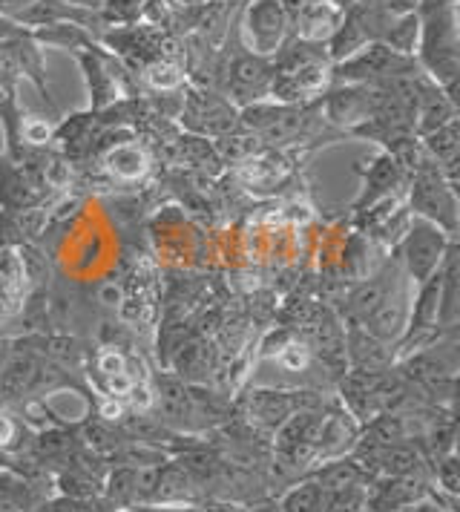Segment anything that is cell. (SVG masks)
Instances as JSON below:
<instances>
[{
  "instance_id": "21",
  "label": "cell",
  "mask_w": 460,
  "mask_h": 512,
  "mask_svg": "<svg viewBox=\"0 0 460 512\" xmlns=\"http://www.w3.org/2000/svg\"><path fill=\"white\" fill-rule=\"evenodd\" d=\"M150 0H101L98 15L107 29H121V26H136L147 18Z\"/></svg>"
},
{
  "instance_id": "3",
  "label": "cell",
  "mask_w": 460,
  "mask_h": 512,
  "mask_svg": "<svg viewBox=\"0 0 460 512\" xmlns=\"http://www.w3.org/2000/svg\"><path fill=\"white\" fill-rule=\"evenodd\" d=\"M458 236H449L443 228H437L435 222H426L420 216H412L403 236L397 239V245L391 248L397 265L403 268L406 280L412 285H420L423 280H429L440 268L443 256L449 251V245Z\"/></svg>"
},
{
  "instance_id": "26",
  "label": "cell",
  "mask_w": 460,
  "mask_h": 512,
  "mask_svg": "<svg viewBox=\"0 0 460 512\" xmlns=\"http://www.w3.org/2000/svg\"><path fill=\"white\" fill-rule=\"evenodd\" d=\"M118 512H202L193 504H133Z\"/></svg>"
},
{
  "instance_id": "5",
  "label": "cell",
  "mask_w": 460,
  "mask_h": 512,
  "mask_svg": "<svg viewBox=\"0 0 460 512\" xmlns=\"http://www.w3.org/2000/svg\"><path fill=\"white\" fill-rule=\"evenodd\" d=\"M271 78V58H259L239 44L236 52H225V64L219 67V87L213 90H219L236 110H242L271 98Z\"/></svg>"
},
{
  "instance_id": "13",
  "label": "cell",
  "mask_w": 460,
  "mask_h": 512,
  "mask_svg": "<svg viewBox=\"0 0 460 512\" xmlns=\"http://www.w3.org/2000/svg\"><path fill=\"white\" fill-rule=\"evenodd\" d=\"M452 118H458L455 95L446 93L429 75H420L414 87V136L423 139Z\"/></svg>"
},
{
  "instance_id": "24",
  "label": "cell",
  "mask_w": 460,
  "mask_h": 512,
  "mask_svg": "<svg viewBox=\"0 0 460 512\" xmlns=\"http://www.w3.org/2000/svg\"><path fill=\"white\" fill-rule=\"evenodd\" d=\"M29 512H118L113 501H107L104 495L95 498H75V495H49L38 507Z\"/></svg>"
},
{
  "instance_id": "2",
  "label": "cell",
  "mask_w": 460,
  "mask_h": 512,
  "mask_svg": "<svg viewBox=\"0 0 460 512\" xmlns=\"http://www.w3.org/2000/svg\"><path fill=\"white\" fill-rule=\"evenodd\" d=\"M403 199L412 216L435 222L449 236H458V185H452L432 159H426L406 179Z\"/></svg>"
},
{
  "instance_id": "23",
  "label": "cell",
  "mask_w": 460,
  "mask_h": 512,
  "mask_svg": "<svg viewBox=\"0 0 460 512\" xmlns=\"http://www.w3.org/2000/svg\"><path fill=\"white\" fill-rule=\"evenodd\" d=\"M141 78L156 93H176L184 87V70L179 64H173L170 58H156V61L144 64Z\"/></svg>"
},
{
  "instance_id": "16",
  "label": "cell",
  "mask_w": 460,
  "mask_h": 512,
  "mask_svg": "<svg viewBox=\"0 0 460 512\" xmlns=\"http://www.w3.org/2000/svg\"><path fill=\"white\" fill-rule=\"evenodd\" d=\"M460 320V248L458 239L449 245V251L440 262V308H437V326L440 331H458Z\"/></svg>"
},
{
  "instance_id": "17",
  "label": "cell",
  "mask_w": 460,
  "mask_h": 512,
  "mask_svg": "<svg viewBox=\"0 0 460 512\" xmlns=\"http://www.w3.org/2000/svg\"><path fill=\"white\" fill-rule=\"evenodd\" d=\"M299 392H271V389H259L248 395V415L253 423H259L262 429L276 432L285 420L291 418L299 409H311L299 400Z\"/></svg>"
},
{
  "instance_id": "28",
  "label": "cell",
  "mask_w": 460,
  "mask_h": 512,
  "mask_svg": "<svg viewBox=\"0 0 460 512\" xmlns=\"http://www.w3.org/2000/svg\"><path fill=\"white\" fill-rule=\"evenodd\" d=\"M251 512H282V507H279V501H262Z\"/></svg>"
},
{
  "instance_id": "18",
  "label": "cell",
  "mask_w": 460,
  "mask_h": 512,
  "mask_svg": "<svg viewBox=\"0 0 460 512\" xmlns=\"http://www.w3.org/2000/svg\"><path fill=\"white\" fill-rule=\"evenodd\" d=\"M345 354L351 357L354 372H389L397 360L391 346L374 340L360 326L348 323V337H345Z\"/></svg>"
},
{
  "instance_id": "8",
  "label": "cell",
  "mask_w": 460,
  "mask_h": 512,
  "mask_svg": "<svg viewBox=\"0 0 460 512\" xmlns=\"http://www.w3.org/2000/svg\"><path fill=\"white\" fill-rule=\"evenodd\" d=\"M0 58L15 70L18 78H26V81L38 90V95L44 98V104L52 110V113H58V104H55L52 90H49V81H46L44 47L32 38L29 26H26V32H23V35L12 38V41H6V44H0Z\"/></svg>"
},
{
  "instance_id": "6",
  "label": "cell",
  "mask_w": 460,
  "mask_h": 512,
  "mask_svg": "<svg viewBox=\"0 0 460 512\" xmlns=\"http://www.w3.org/2000/svg\"><path fill=\"white\" fill-rule=\"evenodd\" d=\"M420 72L417 61L409 55H400L380 41H371L360 52H354L351 58H345L340 64L331 67V84H386L391 78H403Z\"/></svg>"
},
{
  "instance_id": "25",
  "label": "cell",
  "mask_w": 460,
  "mask_h": 512,
  "mask_svg": "<svg viewBox=\"0 0 460 512\" xmlns=\"http://www.w3.org/2000/svg\"><path fill=\"white\" fill-rule=\"evenodd\" d=\"M107 167H110L115 179H138L147 170V159H144V153L138 147L124 144V147H115L113 153L107 156Z\"/></svg>"
},
{
  "instance_id": "14",
  "label": "cell",
  "mask_w": 460,
  "mask_h": 512,
  "mask_svg": "<svg viewBox=\"0 0 460 512\" xmlns=\"http://www.w3.org/2000/svg\"><path fill=\"white\" fill-rule=\"evenodd\" d=\"M343 21V12L328 0H308L302 3L291 18V38L311 41V44H328V38L337 32Z\"/></svg>"
},
{
  "instance_id": "20",
  "label": "cell",
  "mask_w": 460,
  "mask_h": 512,
  "mask_svg": "<svg viewBox=\"0 0 460 512\" xmlns=\"http://www.w3.org/2000/svg\"><path fill=\"white\" fill-rule=\"evenodd\" d=\"M279 507H282V512H331L334 498L314 478H302L282 495Z\"/></svg>"
},
{
  "instance_id": "9",
  "label": "cell",
  "mask_w": 460,
  "mask_h": 512,
  "mask_svg": "<svg viewBox=\"0 0 460 512\" xmlns=\"http://www.w3.org/2000/svg\"><path fill=\"white\" fill-rule=\"evenodd\" d=\"M412 291V282L403 280L383 303L368 314L363 323H354V326L363 328V331L371 334L374 340H380V343H386L391 349H397V343H400V337H403V331H406V323H409Z\"/></svg>"
},
{
  "instance_id": "12",
  "label": "cell",
  "mask_w": 460,
  "mask_h": 512,
  "mask_svg": "<svg viewBox=\"0 0 460 512\" xmlns=\"http://www.w3.org/2000/svg\"><path fill=\"white\" fill-rule=\"evenodd\" d=\"M44 193L38 179H32V173L15 162L12 156H6L0 150V210L6 213H32L41 208Z\"/></svg>"
},
{
  "instance_id": "10",
  "label": "cell",
  "mask_w": 460,
  "mask_h": 512,
  "mask_svg": "<svg viewBox=\"0 0 460 512\" xmlns=\"http://www.w3.org/2000/svg\"><path fill=\"white\" fill-rule=\"evenodd\" d=\"M360 176H363V187H360V196L351 205L354 213H363V210L374 208V205L386 202L391 196H400L403 187H406V173L400 170V164L394 162L386 150H380L371 162H363Z\"/></svg>"
},
{
  "instance_id": "1",
  "label": "cell",
  "mask_w": 460,
  "mask_h": 512,
  "mask_svg": "<svg viewBox=\"0 0 460 512\" xmlns=\"http://www.w3.org/2000/svg\"><path fill=\"white\" fill-rule=\"evenodd\" d=\"M271 101L276 104H308L331 87V58L325 44L288 38L285 47L271 58Z\"/></svg>"
},
{
  "instance_id": "27",
  "label": "cell",
  "mask_w": 460,
  "mask_h": 512,
  "mask_svg": "<svg viewBox=\"0 0 460 512\" xmlns=\"http://www.w3.org/2000/svg\"><path fill=\"white\" fill-rule=\"evenodd\" d=\"M32 3H35V0H0V18H12V21H18Z\"/></svg>"
},
{
  "instance_id": "30",
  "label": "cell",
  "mask_w": 460,
  "mask_h": 512,
  "mask_svg": "<svg viewBox=\"0 0 460 512\" xmlns=\"http://www.w3.org/2000/svg\"><path fill=\"white\" fill-rule=\"evenodd\" d=\"M348 512H371V510H366V507H357V510H348Z\"/></svg>"
},
{
  "instance_id": "4",
  "label": "cell",
  "mask_w": 460,
  "mask_h": 512,
  "mask_svg": "<svg viewBox=\"0 0 460 512\" xmlns=\"http://www.w3.org/2000/svg\"><path fill=\"white\" fill-rule=\"evenodd\" d=\"M291 38V15L282 0H248L236 21V41L259 55L274 58Z\"/></svg>"
},
{
  "instance_id": "19",
  "label": "cell",
  "mask_w": 460,
  "mask_h": 512,
  "mask_svg": "<svg viewBox=\"0 0 460 512\" xmlns=\"http://www.w3.org/2000/svg\"><path fill=\"white\" fill-rule=\"evenodd\" d=\"M32 38L41 44L44 49H64V52H84V49L98 47V38L92 35L90 29L75 24H49V26H35L29 29Z\"/></svg>"
},
{
  "instance_id": "15",
  "label": "cell",
  "mask_w": 460,
  "mask_h": 512,
  "mask_svg": "<svg viewBox=\"0 0 460 512\" xmlns=\"http://www.w3.org/2000/svg\"><path fill=\"white\" fill-rule=\"evenodd\" d=\"M49 495V481H35L32 475L0 466V512H29Z\"/></svg>"
},
{
  "instance_id": "11",
  "label": "cell",
  "mask_w": 460,
  "mask_h": 512,
  "mask_svg": "<svg viewBox=\"0 0 460 512\" xmlns=\"http://www.w3.org/2000/svg\"><path fill=\"white\" fill-rule=\"evenodd\" d=\"M403 280H406V274H403V268L397 265V259L391 256L380 271H374L368 280H360L351 291H348V297H345L348 323H363L368 314L383 303Z\"/></svg>"
},
{
  "instance_id": "29",
  "label": "cell",
  "mask_w": 460,
  "mask_h": 512,
  "mask_svg": "<svg viewBox=\"0 0 460 512\" xmlns=\"http://www.w3.org/2000/svg\"><path fill=\"white\" fill-rule=\"evenodd\" d=\"M328 3H334V6H337L340 12H345V9H351V6H354L357 0H328Z\"/></svg>"
},
{
  "instance_id": "7",
  "label": "cell",
  "mask_w": 460,
  "mask_h": 512,
  "mask_svg": "<svg viewBox=\"0 0 460 512\" xmlns=\"http://www.w3.org/2000/svg\"><path fill=\"white\" fill-rule=\"evenodd\" d=\"M182 124L196 133V136H205V139H225L230 133L242 130V121H239V110L230 104L225 95L213 87H187L182 101Z\"/></svg>"
},
{
  "instance_id": "22",
  "label": "cell",
  "mask_w": 460,
  "mask_h": 512,
  "mask_svg": "<svg viewBox=\"0 0 460 512\" xmlns=\"http://www.w3.org/2000/svg\"><path fill=\"white\" fill-rule=\"evenodd\" d=\"M417 41H420V18H417V12L414 15H403V18H391V24L386 26L383 38H380V44H386V47L400 52V55H409V58H414V52H417Z\"/></svg>"
}]
</instances>
